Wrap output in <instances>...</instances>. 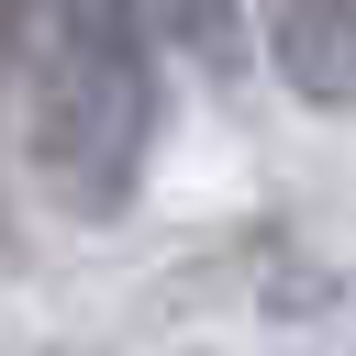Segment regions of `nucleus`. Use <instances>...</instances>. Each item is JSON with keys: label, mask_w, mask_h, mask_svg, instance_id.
<instances>
[{"label": "nucleus", "mask_w": 356, "mask_h": 356, "mask_svg": "<svg viewBox=\"0 0 356 356\" xmlns=\"http://www.w3.org/2000/svg\"><path fill=\"white\" fill-rule=\"evenodd\" d=\"M0 89L33 189L67 222H111L167 134V44L145 0H0Z\"/></svg>", "instance_id": "f257e3e1"}, {"label": "nucleus", "mask_w": 356, "mask_h": 356, "mask_svg": "<svg viewBox=\"0 0 356 356\" xmlns=\"http://www.w3.org/2000/svg\"><path fill=\"white\" fill-rule=\"evenodd\" d=\"M245 11H256V0H145V22H156V44H178V56H200L211 78H245Z\"/></svg>", "instance_id": "7ed1b4c3"}, {"label": "nucleus", "mask_w": 356, "mask_h": 356, "mask_svg": "<svg viewBox=\"0 0 356 356\" xmlns=\"http://www.w3.org/2000/svg\"><path fill=\"white\" fill-rule=\"evenodd\" d=\"M256 33L300 111H356V0H256Z\"/></svg>", "instance_id": "f03ea898"}]
</instances>
